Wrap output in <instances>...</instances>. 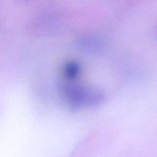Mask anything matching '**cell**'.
I'll return each mask as SVG.
<instances>
[{"instance_id": "cell-1", "label": "cell", "mask_w": 157, "mask_h": 157, "mask_svg": "<svg viewBox=\"0 0 157 157\" xmlns=\"http://www.w3.org/2000/svg\"><path fill=\"white\" fill-rule=\"evenodd\" d=\"M65 91L71 104L75 106L95 105L100 104L104 99L103 94L96 90L69 86Z\"/></svg>"}, {"instance_id": "cell-2", "label": "cell", "mask_w": 157, "mask_h": 157, "mask_svg": "<svg viewBox=\"0 0 157 157\" xmlns=\"http://www.w3.org/2000/svg\"><path fill=\"white\" fill-rule=\"evenodd\" d=\"M80 71V67L77 63L70 62L68 63L65 67V74L67 78L73 79L75 78Z\"/></svg>"}]
</instances>
